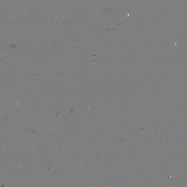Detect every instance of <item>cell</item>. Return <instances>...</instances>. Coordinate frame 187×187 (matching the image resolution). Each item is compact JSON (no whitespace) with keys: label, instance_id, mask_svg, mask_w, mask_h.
<instances>
[]
</instances>
